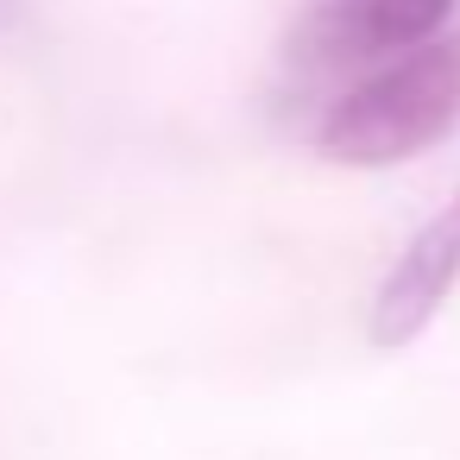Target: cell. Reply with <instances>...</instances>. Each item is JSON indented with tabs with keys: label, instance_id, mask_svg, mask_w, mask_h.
Instances as JSON below:
<instances>
[{
	"label": "cell",
	"instance_id": "obj_1",
	"mask_svg": "<svg viewBox=\"0 0 460 460\" xmlns=\"http://www.w3.org/2000/svg\"><path fill=\"white\" fill-rule=\"evenodd\" d=\"M460 127V32L429 39L366 83H353L322 114V152L353 171H385L403 158H422L435 139Z\"/></svg>",
	"mask_w": 460,
	"mask_h": 460
},
{
	"label": "cell",
	"instance_id": "obj_2",
	"mask_svg": "<svg viewBox=\"0 0 460 460\" xmlns=\"http://www.w3.org/2000/svg\"><path fill=\"white\" fill-rule=\"evenodd\" d=\"M447 13H454V0H328L296 26L290 51L315 70L403 58V51L441 39Z\"/></svg>",
	"mask_w": 460,
	"mask_h": 460
},
{
	"label": "cell",
	"instance_id": "obj_3",
	"mask_svg": "<svg viewBox=\"0 0 460 460\" xmlns=\"http://www.w3.org/2000/svg\"><path fill=\"white\" fill-rule=\"evenodd\" d=\"M454 284H460V190H454L447 208H435L410 234V246L385 271V284L372 296V322H366L372 347H385V353L391 347H410L441 315V303L454 296Z\"/></svg>",
	"mask_w": 460,
	"mask_h": 460
},
{
	"label": "cell",
	"instance_id": "obj_4",
	"mask_svg": "<svg viewBox=\"0 0 460 460\" xmlns=\"http://www.w3.org/2000/svg\"><path fill=\"white\" fill-rule=\"evenodd\" d=\"M13 13H20V0H0V32L13 26Z\"/></svg>",
	"mask_w": 460,
	"mask_h": 460
}]
</instances>
